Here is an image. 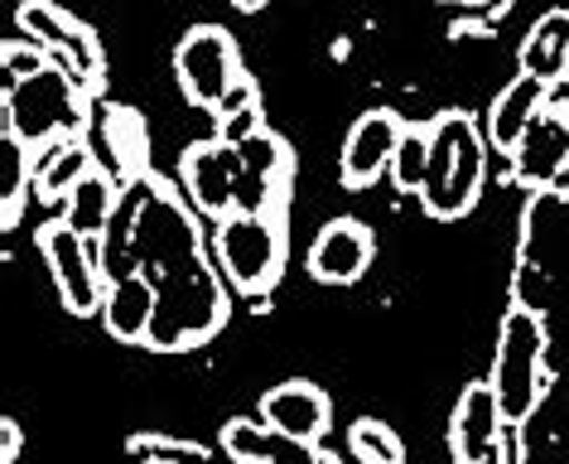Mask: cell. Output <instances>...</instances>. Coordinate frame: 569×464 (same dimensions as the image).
<instances>
[{"label": "cell", "instance_id": "obj_13", "mask_svg": "<svg viewBox=\"0 0 569 464\" xmlns=\"http://www.w3.org/2000/svg\"><path fill=\"white\" fill-rule=\"evenodd\" d=\"M372 233L358 218H333L323 223L315 247H309V276L323 280V286H358L372 266Z\"/></svg>", "mask_w": 569, "mask_h": 464}, {"label": "cell", "instance_id": "obj_8", "mask_svg": "<svg viewBox=\"0 0 569 464\" xmlns=\"http://www.w3.org/2000/svg\"><path fill=\"white\" fill-rule=\"evenodd\" d=\"M492 392L502 406L507 426L517 431L540 397V329L521 305L502 315V334H497V363H492Z\"/></svg>", "mask_w": 569, "mask_h": 464}, {"label": "cell", "instance_id": "obj_25", "mask_svg": "<svg viewBox=\"0 0 569 464\" xmlns=\"http://www.w3.org/2000/svg\"><path fill=\"white\" fill-rule=\"evenodd\" d=\"M251 107H261V97H256V82H251V78H237V82H232V92L222 97L212 117L227 121V117H241V111H251Z\"/></svg>", "mask_w": 569, "mask_h": 464}, {"label": "cell", "instance_id": "obj_15", "mask_svg": "<svg viewBox=\"0 0 569 464\" xmlns=\"http://www.w3.org/2000/svg\"><path fill=\"white\" fill-rule=\"evenodd\" d=\"M222 450L237 464H343L338 455H329V450L270 431L266 421L256 426V421H247V416H237V421L222 426Z\"/></svg>", "mask_w": 569, "mask_h": 464}, {"label": "cell", "instance_id": "obj_24", "mask_svg": "<svg viewBox=\"0 0 569 464\" xmlns=\"http://www.w3.org/2000/svg\"><path fill=\"white\" fill-rule=\"evenodd\" d=\"M0 59H6V82H16V78H34V73H44V68L53 63L49 53L34 45V39H24V45H20V39H10Z\"/></svg>", "mask_w": 569, "mask_h": 464}, {"label": "cell", "instance_id": "obj_14", "mask_svg": "<svg viewBox=\"0 0 569 464\" xmlns=\"http://www.w3.org/2000/svg\"><path fill=\"white\" fill-rule=\"evenodd\" d=\"M261 421L280 435L319 445L323 431H329V421H333V402H329V392L315 387L309 377H290V383L270 387L261 397Z\"/></svg>", "mask_w": 569, "mask_h": 464}, {"label": "cell", "instance_id": "obj_28", "mask_svg": "<svg viewBox=\"0 0 569 464\" xmlns=\"http://www.w3.org/2000/svg\"><path fill=\"white\" fill-rule=\"evenodd\" d=\"M439 6H463V10H482V6H492V0H439Z\"/></svg>", "mask_w": 569, "mask_h": 464}, {"label": "cell", "instance_id": "obj_18", "mask_svg": "<svg viewBox=\"0 0 569 464\" xmlns=\"http://www.w3.org/2000/svg\"><path fill=\"white\" fill-rule=\"evenodd\" d=\"M92 170L97 165H92V150H88L82 136L78 140H53V146H44L39 160H34V194L44 204H63Z\"/></svg>", "mask_w": 569, "mask_h": 464}, {"label": "cell", "instance_id": "obj_30", "mask_svg": "<svg viewBox=\"0 0 569 464\" xmlns=\"http://www.w3.org/2000/svg\"><path fill=\"white\" fill-rule=\"evenodd\" d=\"M565 117H569V102H565Z\"/></svg>", "mask_w": 569, "mask_h": 464}, {"label": "cell", "instance_id": "obj_10", "mask_svg": "<svg viewBox=\"0 0 569 464\" xmlns=\"http://www.w3.org/2000/svg\"><path fill=\"white\" fill-rule=\"evenodd\" d=\"M406 121L396 117L391 107H372L367 117L352 121V131L343 140V155H338V179L348 189H372L381 175L391 170L396 150H401Z\"/></svg>", "mask_w": 569, "mask_h": 464}, {"label": "cell", "instance_id": "obj_16", "mask_svg": "<svg viewBox=\"0 0 569 464\" xmlns=\"http://www.w3.org/2000/svg\"><path fill=\"white\" fill-rule=\"evenodd\" d=\"M546 97H550V88L540 78H531V73L511 78L507 88L497 92L492 111H488V146L502 150V155L517 150V140L526 136V126H531L540 111H546Z\"/></svg>", "mask_w": 569, "mask_h": 464}, {"label": "cell", "instance_id": "obj_21", "mask_svg": "<svg viewBox=\"0 0 569 464\" xmlns=\"http://www.w3.org/2000/svg\"><path fill=\"white\" fill-rule=\"evenodd\" d=\"M348 445H352V460H358V464H406L401 435H396L387 421H377V416L352 421Z\"/></svg>", "mask_w": 569, "mask_h": 464}, {"label": "cell", "instance_id": "obj_5", "mask_svg": "<svg viewBox=\"0 0 569 464\" xmlns=\"http://www.w3.org/2000/svg\"><path fill=\"white\" fill-rule=\"evenodd\" d=\"M212 257L241 295H266L284 266L280 214H232L212 233Z\"/></svg>", "mask_w": 569, "mask_h": 464}, {"label": "cell", "instance_id": "obj_1", "mask_svg": "<svg viewBox=\"0 0 569 464\" xmlns=\"http://www.w3.org/2000/svg\"><path fill=\"white\" fill-rule=\"evenodd\" d=\"M102 276L146 280L154 295V319L146 348L183 354L203 348L227 325V286L208 257L193 214L179 204L160 175H136L121 185V204L102 233Z\"/></svg>", "mask_w": 569, "mask_h": 464}, {"label": "cell", "instance_id": "obj_27", "mask_svg": "<svg viewBox=\"0 0 569 464\" xmlns=\"http://www.w3.org/2000/svg\"><path fill=\"white\" fill-rule=\"evenodd\" d=\"M16 455H20V426L0 421V464H16Z\"/></svg>", "mask_w": 569, "mask_h": 464}, {"label": "cell", "instance_id": "obj_26", "mask_svg": "<svg viewBox=\"0 0 569 464\" xmlns=\"http://www.w3.org/2000/svg\"><path fill=\"white\" fill-rule=\"evenodd\" d=\"M256 131H266V126H261V107H251V111H241V117L218 121V136H222V140H247V136H256Z\"/></svg>", "mask_w": 569, "mask_h": 464}, {"label": "cell", "instance_id": "obj_7", "mask_svg": "<svg viewBox=\"0 0 569 464\" xmlns=\"http://www.w3.org/2000/svg\"><path fill=\"white\" fill-rule=\"evenodd\" d=\"M39 251H44L49 272H53V286H59V300L68 315L88 319V315H102V300H107V276H102V243L82 237L68 218H53L39 228Z\"/></svg>", "mask_w": 569, "mask_h": 464}, {"label": "cell", "instance_id": "obj_17", "mask_svg": "<svg viewBox=\"0 0 569 464\" xmlns=\"http://www.w3.org/2000/svg\"><path fill=\"white\" fill-rule=\"evenodd\" d=\"M521 73L540 78L555 92L569 78V10H546L531 30H526L521 49H517Z\"/></svg>", "mask_w": 569, "mask_h": 464}, {"label": "cell", "instance_id": "obj_9", "mask_svg": "<svg viewBox=\"0 0 569 464\" xmlns=\"http://www.w3.org/2000/svg\"><path fill=\"white\" fill-rule=\"evenodd\" d=\"M174 78H179V92L189 97L193 107L218 111V102L232 92V82L247 73H241L237 45L222 24H193L174 49Z\"/></svg>", "mask_w": 569, "mask_h": 464}, {"label": "cell", "instance_id": "obj_12", "mask_svg": "<svg viewBox=\"0 0 569 464\" xmlns=\"http://www.w3.org/2000/svg\"><path fill=\"white\" fill-rule=\"evenodd\" d=\"M511 175H517L521 189L546 194L560 185V175L569 170V117L565 107H546L540 117L526 126V136L517 140V150L507 155Z\"/></svg>", "mask_w": 569, "mask_h": 464}, {"label": "cell", "instance_id": "obj_3", "mask_svg": "<svg viewBox=\"0 0 569 464\" xmlns=\"http://www.w3.org/2000/svg\"><path fill=\"white\" fill-rule=\"evenodd\" d=\"M488 170V136L468 111H445L430 121V175H425L420 204L439 223L473 214Z\"/></svg>", "mask_w": 569, "mask_h": 464}, {"label": "cell", "instance_id": "obj_11", "mask_svg": "<svg viewBox=\"0 0 569 464\" xmlns=\"http://www.w3.org/2000/svg\"><path fill=\"white\" fill-rule=\"evenodd\" d=\"M502 431H507V416H502V406H497L492 383H468L459 406H453V421H449L453 464H507Z\"/></svg>", "mask_w": 569, "mask_h": 464}, {"label": "cell", "instance_id": "obj_6", "mask_svg": "<svg viewBox=\"0 0 569 464\" xmlns=\"http://www.w3.org/2000/svg\"><path fill=\"white\" fill-rule=\"evenodd\" d=\"M20 30H24V39H34V45L44 49L88 97H97L107 88L102 39H97L78 16H68L63 6H53V0H24L20 6Z\"/></svg>", "mask_w": 569, "mask_h": 464}, {"label": "cell", "instance_id": "obj_22", "mask_svg": "<svg viewBox=\"0 0 569 464\" xmlns=\"http://www.w3.org/2000/svg\"><path fill=\"white\" fill-rule=\"evenodd\" d=\"M425 175H430V126H406L401 150L391 160V179L401 194H420Z\"/></svg>", "mask_w": 569, "mask_h": 464}, {"label": "cell", "instance_id": "obj_20", "mask_svg": "<svg viewBox=\"0 0 569 464\" xmlns=\"http://www.w3.org/2000/svg\"><path fill=\"white\" fill-rule=\"evenodd\" d=\"M24 194H34V160H30V146L6 131L0 136V228L6 233L20 223Z\"/></svg>", "mask_w": 569, "mask_h": 464}, {"label": "cell", "instance_id": "obj_23", "mask_svg": "<svg viewBox=\"0 0 569 464\" xmlns=\"http://www.w3.org/2000/svg\"><path fill=\"white\" fill-rule=\"evenodd\" d=\"M131 464H208V450L193 441H174V435H136Z\"/></svg>", "mask_w": 569, "mask_h": 464}, {"label": "cell", "instance_id": "obj_2", "mask_svg": "<svg viewBox=\"0 0 569 464\" xmlns=\"http://www.w3.org/2000/svg\"><path fill=\"white\" fill-rule=\"evenodd\" d=\"M179 179L189 199L218 223L232 214H280L290 185V150L276 131H256L247 140L212 136L183 150Z\"/></svg>", "mask_w": 569, "mask_h": 464}, {"label": "cell", "instance_id": "obj_29", "mask_svg": "<svg viewBox=\"0 0 569 464\" xmlns=\"http://www.w3.org/2000/svg\"><path fill=\"white\" fill-rule=\"evenodd\" d=\"M232 6H237V10H247V16H251V10H261L266 0H232Z\"/></svg>", "mask_w": 569, "mask_h": 464}, {"label": "cell", "instance_id": "obj_4", "mask_svg": "<svg viewBox=\"0 0 569 464\" xmlns=\"http://www.w3.org/2000/svg\"><path fill=\"white\" fill-rule=\"evenodd\" d=\"M88 121V92L59 63H49L34 78L6 82V131L30 150H44L53 140H78Z\"/></svg>", "mask_w": 569, "mask_h": 464}, {"label": "cell", "instance_id": "obj_19", "mask_svg": "<svg viewBox=\"0 0 569 464\" xmlns=\"http://www.w3.org/2000/svg\"><path fill=\"white\" fill-rule=\"evenodd\" d=\"M117 204H121V179L111 175V170H92V175L82 179V185L63 199V218L73 223L82 237L102 243V233H107L111 214H117Z\"/></svg>", "mask_w": 569, "mask_h": 464}]
</instances>
